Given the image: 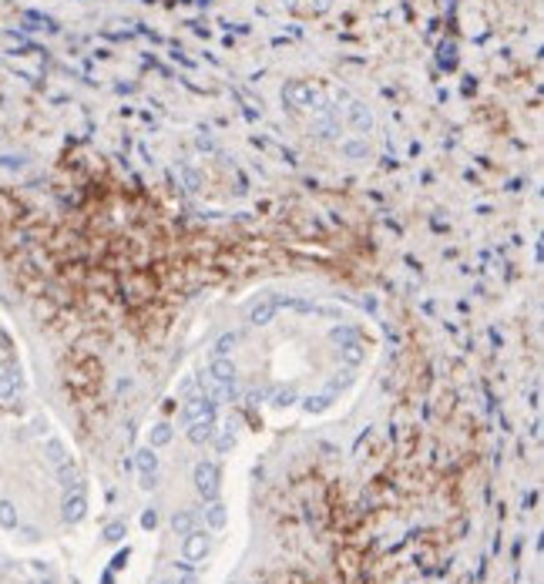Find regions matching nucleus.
<instances>
[{
  "label": "nucleus",
  "mask_w": 544,
  "mask_h": 584,
  "mask_svg": "<svg viewBox=\"0 0 544 584\" xmlns=\"http://www.w3.org/2000/svg\"><path fill=\"white\" fill-rule=\"evenodd\" d=\"M192 481H195V491H198L205 501L219 498V467H215L212 460H198V463H195Z\"/></svg>",
  "instance_id": "obj_1"
},
{
  "label": "nucleus",
  "mask_w": 544,
  "mask_h": 584,
  "mask_svg": "<svg viewBox=\"0 0 544 584\" xmlns=\"http://www.w3.org/2000/svg\"><path fill=\"white\" fill-rule=\"evenodd\" d=\"M135 467H138V484H142V491H152L155 488V474H158V453H155V447H138L135 450Z\"/></svg>",
  "instance_id": "obj_2"
},
{
  "label": "nucleus",
  "mask_w": 544,
  "mask_h": 584,
  "mask_svg": "<svg viewBox=\"0 0 544 584\" xmlns=\"http://www.w3.org/2000/svg\"><path fill=\"white\" fill-rule=\"evenodd\" d=\"M279 306H283V299H276V296H263V299L249 303V309H246V319H249L253 326H269V322L276 319Z\"/></svg>",
  "instance_id": "obj_3"
},
{
  "label": "nucleus",
  "mask_w": 544,
  "mask_h": 584,
  "mask_svg": "<svg viewBox=\"0 0 544 584\" xmlns=\"http://www.w3.org/2000/svg\"><path fill=\"white\" fill-rule=\"evenodd\" d=\"M205 557H208V534L205 531L185 534V541H182V561L192 567V564H202Z\"/></svg>",
  "instance_id": "obj_4"
},
{
  "label": "nucleus",
  "mask_w": 544,
  "mask_h": 584,
  "mask_svg": "<svg viewBox=\"0 0 544 584\" xmlns=\"http://www.w3.org/2000/svg\"><path fill=\"white\" fill-rule=\"evenodd\" d=\"M208 417H215V403H212L208 397H188L185 407H182V413H178V420H182L185 427H192V423H198V420H208Z\"/></svg>",
  "instance_id": "obj_5"
},
{
  "label": "nucleus",
  "mask_w": 544,
  "mask_h": 584,
  "mask_svg": "<svg viewBox=\"0 0 544 584\" xmlns=\"http://www.w3.org/2000/svg\"><path fill=\"white\" fill-rule=\"evenodd\" d=\"M84 514H88V498H84L81 491H71V494L64 498V504H61V518H64L68 524H78Z\"/></svg>",
  "instance_id": "obj_6"
},
{
  "label": "nucleus",
  "mask_w": 544,
  "mask_h": 584,
  "mask_svg": "<svg viewBox=\"0 0 544 584\" xmlns=\"http://www.w3.org/2000/svg\"><path fill=\"white\" fill-rule=\"evenodd\" d=\"M21 390H24V377H21V370H4L0 373V400H18L21 397Z\"/></svg>",
  "instance_id": "obj_7"
},
{
  "label": "nucleus",
  "mask_w": 544,
  "mask_h": 584,
  "mask_svg": "<svg viewBox=\"0 0 544 584\" xmlns=\"http://www.w3.org/2000/svg\"><path fill=\"white\" fill-rule=\"evenodd\" d=\"M239 346V332H223L212 346V360H233V349Z\"/></svg>",
  "instance_id": "obj_8"
},
{
  "label": "nucleus",
  "mask_w": 544,
  "mask_h": 584,
  "mask_svg": "<svg viewBox=\"0 0 544 584\" xmlns=\"http://www.w3.org/2000/svg\"><path fill=\"white\" fill-rule=\"evenodd\" d=\"M350 122L357 132H370L373 129V114L363 101H350Z\"/></svg>",
  "instance_id": "obj_9"
},
{
  "label": "nucleus",
  "mask_w": 544,
  "mask_h": 584,
  "mask_svg": "<svg viewBox=\"0 0 544 584\" xmlns=\"http://www.w3.org/2000/svg\"><path fill=\"white\" fill-rule=\"evenodd\" d=\"M205 527L208 531H223L226 527V504L223 501H208V508H205Z\"/></svg>",
  "instance_id": "obj_10"
},
{
  "label": "nucleus",
  "mask_w": 544,
  "mask_h": 584,
  "mask_svg": "<svg viewBox=\"0 0 544 584\" xmlns=\"http://www.w3.org/2000/svg\"><path fill=\"white\" fill-rule=\"evenodd\" d=\"M212 437H215V417H208V420H198V423H192V427H188V440H192L195 447L208 443Z\"/></svg>",
  "instance_id": "obj_11"
},
{
  "label": "nucleus",
  "mask_w": 544,
  "mask_h": 584,
  "mask_svg": "<svg viewBox=\"0 0 544 584\" xmlns=\"http://www.w3.org/2000/svg\"><path fill=\"white\" fill-rule=\"evenodd\" d=\"M340 360H343L347 367H360V363H363V342H360V339L343 342V346H340Z\"/></svg>",
  "instance_id": "obj_12"
},
{
  "label": "nucleus",
  "mask_w": 544,
  "mask_h": 584,
  "mask_svg": "<svg viewBox=\"0 0 544 584\" xmlns=\"http://www.w3.org/2000/svg\"><path fill=\"white\" fill-rule=\"evenodd\" d=\"M58 478H61V488H68V491H81V478H78V471H74V463H71V460L58 467Z\"/></svg>",
  "instance_id": "obj_13"
},
{
  "label": "nucleus",
  "mask_w": 544,
  "mask_h": 584,
  "mask_svg": "<svg viewBox=\"0 0 544 584\" xmlns=\"http://www.w3.org/2000/svg\"><path fill=\"white\" fill-rule=\"evenodd\" d=\"M44 453H48V460L54 463V467H61V463H68V447L58 440V437H51L48 443H44Z\"/></svg>",
  "instance_id": "obj_14"
},
{
  "label": "nucleus",
  "mask_w": 544,
  "mask_h": 584,
  "mask_svg": "<svg viewBox=\"0 0 544 584\" xmlns=\"http://www.w3.org/2000/svg\"><path fill=\"white\" fill-rule=\"evenodd\" d=\"M172 437H175V430H172V423H158V427H152V437H148V447H165V443H172Z\"/></svg>",
  "instance_id": "obj_15"
},
{
  "label": "nucleus",
  "mask_w": 544,
  "mask_h": 584,
  "mask_svg": "<svg viewBox=\"0 0 544 584\" xmlns=\"http://www.w3.org/2000/svg\"><path fill=\"white\" fill-rule=\"evenodd\" d=\"M172 531H175V534H182V537H185V534H192V531H195V514L178 511V514L172 518Z\"/></svg>",
  "instance_id": "obj_16"
},
{
  "label": "nucleus",
  "mask_w": 544,
  "mask_h": 584,
  "mask_svg": "<svg viewBox=\"0 0 544 584\" xmlns=\"http://www.w3.org/2000/svg\"><path fill=\"white\" fill-rule=\"evenodd\" d=\"M0 527H4V531L18 527V508L11 501H0Z\"/></svg>",
  "instance_id": "obj_17"
},
{
  "label": "nucleus",
  "mask_w": 544,
  "mask_h": 584,
  "mask_svg": "<svg viewBox=\"0 0 544 584\" xmlns=\"http://www.w3.org/2000/svg\"><path fill=\"white\" fill-rule=\"evenodd\" d=\"M215 447H219V453H229V450L236 447V427H233V423L223 427V433H219V440H215Z\"/></svg>",
  "instance_id": "obj_18"
},
{
  "label": "nucleus",
  "mask_w": 544,
  "mask_h": 584,
  "mask_svg": "<svg viewBox=\"0 0 544 584\" xmlns=\"http://www.w3.org/2000/svg\"><path fill=\"white\" fill-rule=\"evenodd\" d=\"M125 534H129L125 521H112V524H107V527H104V541H107V544H119V541H122Z\"/></svg>",
  "instance_id": "obj_19"
},
{
  "label": "nucleus",
  "mask_w": 544,
  "mask_h": 584,
  "mask_svg": "<svg viewBox=\"0 0 544 584\" xmlns=\"http://www.w3.org/2000/svg\"><path fill=\"white\" fill-rule=\"evenodd\" d=\"M273 403L276 407H292L296 403V390L292 387H276L273 390Z\"/></svg>",
  "instance_id": "obj_20"
},
{
  "label": "nucleus",
  "mask_w": 544,
  "mask_h": 584,
  "mask_svg": "<svg viewBox=\"0 0 544 584\" xmlns=\"http://www.w3.org/2000/svg\"><path fill=\"white\" fill-rule=\"evenodd\" d=\"M330 403H333V400H330V393H322V397H309V400L302 403V410H306V413H322V410L330 407Z\"/></svg>",
  "instance_id": "obj_21"
},
{
  "label": "nucleus",
  "mask_w": 544,
  "mask_h": 584,
  "mask_svg": "<svg viewBox=\"0 0 544 584\" xmlns=\"http://www.w3.org/2000/svg\"><path fill=\"white\" fill-rule=\"evenodd\" d=\"M330 336H333V342H340V346H343V342H353V339H360V332H357L353 326H337Z\"/></svg>",
  "instance_id": "obj_22"
},
{
  "label": "nucleus",
  "mask_w": 544,
  "mask_h": 584,
  "mask_svg": "<svg viewBox=\"0 0 544 584\" xmlns=\"http://www.w3.org/2000/svg\"><path fill=\"white\" fill-rule=\"evenodd\" d=\"M155 524H158V511L152 508V511L142 514V527H145V531H155Z\"/></svg>",
  "instance_id": "obj_23"
},
{
  "label": "nucleus",
  "mask_w": 544,
  "mask_h": 584,
  "mask_svg": "<svg viewBox=\"0 0 544 584\" xmlns=\"http://www.w3.org/2000/svg\"><path fill=\"white\" fill-rule=\"evenodd\" d=\"M129 557H132V551L125 547V551H119L115 557H112V571H122L125 564H129Z\"/></svg>",
  "instance_id": "obj_24"
},
{
  "label": "nucleus",
  "mask_w": 544,
  "mask_h": 584,
  "mask_svg": "<svg viewBox=\"0 0 544 584\" xmlns=\"http://www.w3.org/2000/svg\"><path fill=\"white\" fill-rule=\"evenodd\" d=\"M343 152H347V155H353V158H363V155H367V145H347Z\"/></svg>",
  "instance_id": "obj_25"
},
{
  "label": "nucleus",
  "mask_w": 544,
  "mask_h": 584,
  "mask_svg": "<svg viewBox=\"0 0 544 584\" xmlns=\"http://www.w3.org/2000/svg\"><path fill=\"white\" fill-rule=\"evenodd\" d=\"M175 584H198V574H192V571L185 567V574H182V577H178Z\"/></svg>",
  "instance_id": "obj_26"
},
{
  "label": "nucleus",
  "mask_w": 544,
  "mask_h": 584,
  "mask_svg": "<svg viewBox=\"0 0 544 584\" xmlns=\"http://www.w3.org/2000/svg\"><path fill=\"white\" fill-rule=\"evenodd\" d=\"M185 182H188V188H198V175L195 172H185Z\"/></svg>",
  "instance_id": "obj_27"
},
{
  "label": "nucleus",
  "mask_w": 544,
  "mask_h": 584,
  "mask_svg": "<svg viewBox=\"0 0 544 584\" xmlns=\"http://www.w3.org/2000/svg\"><path fill=\"white\" fill-rule=\"evenodd\" d=\"M162 584H175V581H162Z\"/></svg>",
  "instance_id": "obj_28"
}]
</instances>
